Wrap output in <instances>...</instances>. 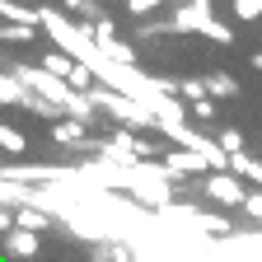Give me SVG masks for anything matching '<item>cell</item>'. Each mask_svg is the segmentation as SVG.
<instances>
[{"label":"cell","mask_w":262,"mask_h":262,"mask_svg":"<svg viewBox=\"0 0 262 262\" xmlns=\"http://www.w3.org/2000/svg\"><path fill=\"white\" fill-rule=\"evenodd\" d=\"M0 145H5V150H24V136L14 126H0Z\"/></svg>","instance_id":"6da1fadb"}]
</instances>
